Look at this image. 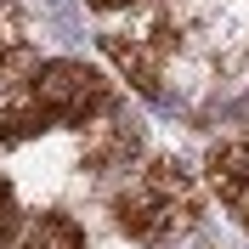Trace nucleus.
I'll return each instance as SVG.
<instances>
[{
  "instance_id": "1",
  "label": "nucleus",
  "mask_w": 249,
  "mask_h": 249,
  "mask_svg": "<svg viewBox=\"0 0 249 249\" xmlns=\"http://www.w3.org/2000/svg\"><path fill=\"white\" fill-rule=\"evenodd\" d=\"M119 108V96L91 62H74V57H51L40 62L23 85H17L6 102H0V142H29L40 130H91L96 119H108Z\"/></svg>"
},
{
  "instance_id": "3",
  "label": "nucleus",
  "mask_w": 249,
  "mask_h": 249,
  "mask_svg": "<svg viewBox=\"0 0 249 249\" xmlns=\"http://www.w3.org/2000/svg\"><path fill=\"white\" fill-rule=\"evenodd\" d=\"M102 51L124 68V79H130L153 108H176V96L164 91V57L176 51V40L164 34V23H153V29H142V34H102Z\"/></svg>"
},
{
  "instance_id": "9",
  "label": "nucleus",
  "mask_w": 249,
  "mask_h": 249,
  "mask_svg": "<svg viewBox=\"0 0 249 249\" xmlns=\"http://www.w3.org/2000/svg\"><path fill=\"white\" fill-rule=\"evenodd\" d=\"M238 221H244V227H249V210H244V215H238Z\"/></svg>"
},
{
  "instance_id": "7",
  "label": "nucleus",
  "mask_w": 249,
  "mask_h": 249,
  "mask_svg": "<svg viewBox=\"0 0 249 249\" xmlns=\"http://www.w3.org/2000/svg\"><path fill=\"white\" fill-rule=\"evenodd\" d=\"M17 221H23V210H17V193H12V181H0V249H12Z\"/></svg>"
},
{
  "instance_id": "8",
  "label": "nucleus",
  "mask_w": 249,
  "mask_h": 249,
  "mask_svg": "<svg viewBox=\"0 0 249 249\" xmlns=\"http://www.w3.org/2000/svg\"><path fill=\"white\" fill-rule=\"evenodd\" d=\"M85 6H96V12H119V6H130V0H85Z\"/></svg>"
},
{
  "instance_id": "6",
  "label": "nucleus",
  "mask_w": 249,
  "mask_h": 249,
  "mask_svg": "<svg viewBox=\"0 0 249 249\" xmlns=\"http://www.w3.org/2000/svg\"><path fill=\"white\" fill-rule=\"evenodd\" d=\"M23 51V12H17L12 0H0V68Z\"/></svg>"
},
{
  "instance_id": "5",
  "label": "nucleus",
  "mask_w": 249,
  "mask_h": 249,
  "mask_svg": "<svg viewBox=\"0 0 249 249\" xmlns=\"http://www.w3.org/2000/svg\"><path fill=\"white\" fill-rule=\"evenodd\" d=\"M23 249H91L85 232H79L74 215H62V210H40L29 221V232H23Z\"/></svg>"
},
{
  "instance_id": "4",
  "label": "nucleus",
  "mask_w": 249,
  "mask_h": 249,
  "mask_svg": "<svg viewBox=\"0 0 249 249\" xmlns=\"http://www.w3.org/2000/svg\"><path fill=\"white\" fill-rule=\"evenodd\" d=\"M204 170H210V187L221 193V204L244 215L249 210V136L244 142H215L204 153Z\"/></svg>"
},
{
  "instance_id": "2",
  "label": "nucleus",
  "mask_w": 249,
  "mask_h": 249,
  "mask_svg": "<svg viewBox=\"0 0 249 249\" xmlns=\"http://www.w3.org/2000/svg\"><path fill=\"white\" fill-rule=\"evenodd\" d=\"M198 215H204V198L181 159H147L113 193V227L142 249H181L198 232Z\"/></svg>"
}]
</instances>
